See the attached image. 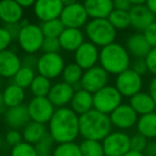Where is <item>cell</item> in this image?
<instances>
[{
    "label": "cell",
    "instance_id": "cell-22",
    "mask_svg": "<svg viewBox=\"0 0 156 156\" xmlns=\"http://www.w3.org/2000/svg\"><path fill=\"white\" fill-rule=\"evenodd\" d=\"M70 108L78 116L90 112L93 109V94L82 88L76 89L70 103Z\"/></svg>",
    "mask_w": 156,
    "mask_h": 156
},
{
    "label": "cell",
    "instance_id": "cell-43",
    "mask_svg": "<svg viewBox=\"0 0 156 156\" xmlns=\"http://www.w3.org/2000/svg\"><path fill=\"white\" fill-rule=\"evenodd\" d=\"M131 69H133L136 73H138L141 76H143L146 72H149L148 66H146V63L144 58H136V60L131 64Z\"/></svg>",
    "mask_w": 156,
    "mask_h": 156
},
{
    "label": "cell",
    "instance_id": "cell-18",
    "mask_svg": "<svg viewBox=\"0 0 156 156\" xmlns=\"http://www.w3.org/2000/svg\"><path fill=\"white\" fill-rule=\"evenodd\" d=\"M128 13L131 18V26L139 31H144L149 26L156 21V16L146 8V4L133 5Z\"/></svg>",
    "mask_w": 156,
    "mask_h": 156
},
{
    "label": "cell",
    "instance_id": "cell-16",
    "mask_svg": "<svg viewBox=\"0 0 156 156\" xmlns=\"http://www.w3.org/2000/svg\"><path fill=\"white\" fill-rule=\"evenodd\" d=\"M63 8L61 0H36L33 5L34 14L42 23L60 18Z\"/></svg>",
    "mask_w": 156,
    "mask_h": 156
},
{
    "label": "cell",
    "instance_id": "cell-13",
    "mask_svg": "<svg viewBox=\"0 0 156 156\" xmlns=\"http://www.w3.org/2000/svg\"><path fill=\"white\" fill-rule=\"evenodd\" d=\"M87 11L85 6L80 2L72 4L69 6H64L62 13L60 15V20L62 21L65 28H73V29H80L81 27L88 23Z\"/></svg>",
    "mask_w": 156,
    "mask_h": 156
},
{
    "label": "cell",
    "instance_id": "cell-57",
    "mask_svg": "<svg viewBox=\"0 0 156 156\" xmlns=\"http://www.w3.org/2000/svg\"><path fill=\"white\" fill-rule=\"evenodd\" d=\"M0 122H1V113H0Z\"/></svg>",
    "mask_w": 156,
    "mask_h": 156
},
{
    "label": "cell",
    "instance_id": "cell-30",
    "mask_svg": "<svg viewBox=\"0 0 156 156\" xmlns=\"http://www.w3.org/2000/svg\"><path fill=\"white\" fill-rule=\"evenodd\" d=\"M36 76V74L34 71V68L28 67V66H21V69L13 76V83L17 86L21 87L23 89L29 88Z\"/></svg>",
    "mask_w": 156,
    "mask_h": 156
},
{
    "label": "cell",
    "instance_id": "cell-38",
    "mask_svg": "<svg viewBox=\"0 0 156 156\" xmlns=\"http://www.w3.org/2000/svg\"><path fill=\"white\" fill-rule=\"evenodd\" d=\"M149 141L150 140L146 137H144L143 135H141V134H134L133 136H131V150L142 153L144 151V149L146 148V146H148Z\"/></svg>",
    "mask_w": 156,
    "mask_h": 156
},
{
    "label": "cell",
    "instance_id": "cell-11",
    "mask_svg": "<svg viewBox=\"0 0 156 156\" xmlns=\"http://www.w3.org/2000/svg\"><path fill=\"white\" fill-rule=\"evenodd\" d=\"M109 74L101 66H94L88 70H85L80 80V88L95 94L100 89L108 85Z\"/></svg>",
    "mask_w": 156,
    "mask_h": 156
},
{
    "label": "cell",
    "instance_id": "cell-33",
    "mask_svg": "<svg viewBox=\"0 0 156 156\" xmlns=\"http://www.w3.org/2000/svg\"><path fill=\"white\" fill-rule=\"evenodd\" d=\"M107 19L116 30H124L131 27L129 13L126 12V11H120L113 9V11L110 13Z\"/></svg>",
    "mask_w": 156,
    "mask_h": 156
},
{
    "label": "cell",
    "instance_id": "cell-56",
    "mask_svg": "<svg viewBox=\"0 0 156 156\" xmlns=\"http://www.w3.org/2000/svg\"><path fill=\"white\" fill-rule=\"evenodd\" d=\"M1 89H2V82H1V78H0V93H1Z\"/></svg>",
    "mask_w": 156,
    "mask_h": 156
},
{
    "label": "cell",
    "instance_id": "cell-48",
    "mask_svg": "<svg viewBox=\"0 0 156 156\" xmlns=\"http://www.w3.org/2000/svg\"><path fill=\"white\" fill-rule=\"evenodd\" d=\"M149 94L152 97V99L154 100L155 104H156V76L152 79L149 83Z\"/></svg>",
    "mask_w": 156,
    "mask_h": 156
},
{
    "label": "cell",
    "instance_id": "cell-12",
    "mask_svg": "<svg viewBox=\"0 0 156 156\" xmlns=\"http://www.w3.org/2000/svg\"><path fill=\"white\" fill-rule=\"evenodd\" d=\"M109 118L112 126L124 132L136 126L139 116L128 103H122L109 115Z\"/></svg>",
    "mask_w": 156,
    "mask_h": 156
},
{
    "label": "cell",
    "instance_id": "cell-29",
    "mask_svg": "<svg viewBox=\"0 0 156 156\" xmlns=\"http://www.w3.org/2000/svg\"><path fill=\"white\" fill-rule=\"evenodd\" d=\"M82 74H83V70L74 62V63H69L64 66V69H63L61 76H62L63 82L72 85L75 88L76 85L80 86V80L82 78Z\"/></svg>",
    "mask_w": 156,
    "mask_h": 156
},
{
    "label": "cell",
    "instance_id": "cell-19",
    "mask_svg": "<svg viewBox=\"0 0 156 156\" xmlns=\"http://www.w3.org/2000/svg\"><path fill=\"white\" fill-rule=\"evenodd\" d=\"M21 67V58L13 50L0 52V78L13 79Z\"/></svg>",
    "mask_w": 156,
    "mask_h": 156
},
{
    "label": "cell",
    "instance_id": "cell-46",
    "mask_svg": "<svg viewBox=\"0 0 156 156\" xmlns=\"http://www.w3.org/2000/svg\"><path fill=\"white\" fill-rule=\"evenodd\" d=\"M112 3L115 10L126 11V12H128L131 6H133L128 0H112Z\"/></svg>",
    "mask_w": 156,
    "mask_h": 156
},
{
    "label": "cell",
    "instance_id": "cell-60",
    "mask_svg": "<svg viewBox=\"0 0 156 156\" xmlns=\"http://www.w3.org/2000/svg\"><path fill=\"white\" fill-rule=\"evenodd\" d=\"M0 1H1V0H0Z\"/></svg>",
    "mask_w": 156,
    "mask_h": 156
},
{
    "label": "cell",
    "instance_id": "cell-62",
    "mask_svg": "<svg viewBox=\"0 0 156 156\" xmlns=\"http://www.w3.org/2000/svg\"><path fill=\"white\" fill-rule=\"evenodd\" d=\"M0 156H1V155H0Z\"/></svg>",
    "mask_w": 156,
    "mask_h": 156
},
{
    "label": "cell",
    "instance_id": "cell-27",
    "mask_svg": "<svg viewBox=\"0 0 156 156\" xmlns=\"http://www.w3.org/2000/svg\"><path fill=\"white\" fill-rule=\"evenodd\" d=\"M48 133L46 124L39 123L36 121H30L21 129L23 141H26L30 144H36L41 138H43Z\"/></svg>",
    "mask_w": 156,
    "mask_h": 156
},
{
    "label": "cell",
    "instance_id": "cell-2",
    "mask_svg": "<svg viewBox=\"0 0 156 156\" xmlns=\"http://www.w3.org/2000/svg\"><path fill=\"white\" fill-rule=\"evenodd\" d=\"M111 131L112 124L108 115L93 108L79 116V136L83 139L103 141Z\"/></svg>",
    "mask_w": 156,
    "mask_h": 156
},
{
    "label": "cell",
    "instance_id": "cell-51",
    "mask_svg": "<svg viewBox=\"0 0 156 156\" xmlns=\"http://www.w3.org/2000/svg\"><path fill=\"white\" fill-rule=\"evenodd\" d=\"M123 156H144V155H143V153H141V152H137V151L129 150L126 154H124Z\"/></svg>",
    "mask_w": 156,
    "mask_h": 156
},
{
    "label": "cell",
    "instance_id": "cell-36",
    "mask_svg": "<svg viewBox=\"0 0 156 156\" xmlns=\"http://www.w3.org/2000/svg\"><path fill=\"white\" fill-rule=\"evenodd\" d=\"M57 144L55 141V139L51 137L49 133H47L43 138L39 140L34 147H36V153L39 156H47V155H52L55 148H56Z\"/></svg>",
    "mask_w": 156,
    "mask_h": 156
},
{
    "label": "cell",
    "instance_id": "cell-61",
    "mask_svg": "<svg viewBox=\"0 0 156 156\" xmlns=\"http://www.w3.org/2000/svg\"><path fill=\"white\" fill-rule=\"evenodd\" d=\"M105 156H106V155H105Z\"/></svg>",
    "mask_w": 156,
    "mask_h": 156
},
{
    "label": "cell",
    "instance_id": "cell-39",
    "mask_svg": "<svg viewBox=\"0 0 156 156\" xmlns=\"http://www.w3.org/2000/svg\"><path fill=\"white\" fill-rule=\"evenodd\" d=\"M3 140L9 147L13 148V147H15L16 144H21V142L23 141V135H21V131L9 129L8 131H6V135H4Z\"/></svg>",
    "mask_w": 156,
    "mask_h": 156
},
{
    "label": "cell",
    "instance_id": "cell-23",
    "mask_svg": "<svg viewBox=\"0 0 156 156\" xmlns=\"http://www.w3.org/2000/svg\"><path fill=\"white\" fill-rule=\"evenodd\" d=\"M83 41H85V36L80 29L65 28L59 36L61 49L70 52H75L82 45Z\"/></svg>",
    "mask_w": 156,
    "mask_h": 156
},
{
    "label": "cell",
    "instance_id": "cell-1",
    "mask_svg": "<svg viewBox=\"0 0 156 156\" xmlns=\"http://www.w3.org/2000/svg\"><path fill=\"white\" fill-rule=\"evenodd\" d=\"M47 129L56 144L76 141L79 136V116L70 106L56 108Z\"/></svg>",
    "mask_w": 156,
    "mask_h": 156
},
{
    "label": "cell",
    "instance_id": "cell-8",
    "mask_svg": "<svg viewBox=\"0 0 156 156\" xmlns=\"http://www.w3.org/2000/svg\"><path fill=\"white\" fill-rule=\"evenodd\" d=\"M143 86V79L141 76L136 73L133 69L128 68L121 72L116 78L115 87L125 98H131L136 94L140 93Z\"/></svg>",
    "mask_w": 156,
    "mask_h": 156
},
{
    "label": "cell",
    "instance_id": "cell-17",
    "mask_svg": "<svg viewBox=\"0 0 156 156\" xmlns=\"http://www.w3.org/2000/svg\"><path fill=\"white\" fill-rule=\"evenodd\" d=\"M3 120L9 129H18V131H21L31 121L27 106L25 104L6 108V111L3 112Z\"/></svg>",
    "mask_w": 156,
    "mask_h": 156
},
{
    "label": "cell",
    "instance_id": "cell-4",
    "mask_svg": "<svg viewBox=\"0 0 156 156\" xmlns=\"http://www.w3.org/2000/svg\"><path fill=\"white\" fill-rule=\"evenodd\" d=\"M86 34L89 41L96 47H106L115 43L117 30L108 19H92L86 26Z\"/></svg>",
    "mask_w": 156,
    "mask_h": 156
},
{
    "label": "cell",
    "instance_id": "cell-9",
    "mask_svg": "<svg viewBox=\"0 0 156 156\" xmlns=\"http://www.w3.org/2000/svg\"><path fill=\"white\" fill-rule=\"evenodd\" d=\"M64 60L59 53H43L36 61V71L40 76L52 80L62 74Z\"/></svg>",
    "mask_w": 156,
    "mask_h": 156
},
{
    "label": "cell",
    "instance_id": "cell-34",
    "mask_svg": "<svg viewBox=\"0 0 156 156\" xmlns=\"http://www.w3.org/2000/svg\"><path fill=\"white\" fill-rule=\"evenodd\" d=\"M40 27H41V30L44 34V37H51V38H59L61 33L65 29L60 18L42 23Z\"/></svg>",
    "mask_w": 156,
    "mask_h": 156
},
{
    "label": "cell",
    "instance_id": "cell-5",
    "mask_svg": "<svg viewBox=\"0 0 156 156\" xmlns=\"http://www.w3.org/2000/svg\"><path fill=\"white\" fill-rule=\"evenodd\" d=\"M123 97L115 87V85H107L93 94V108L105 115H110L113 111L122 104Z\"/></svg>",
    "mask_w": 156,
    "mask_h": 156
},
{
    "label": "cell",
    "instance_id": "cell-55",
    "mask_svg": "<svg viewBox=\"0 0 156 156\" xmlns=\"http://www.w3.org/2000/svg\"><path fill=\"white\" fill-rule=\"evenodd\" d=\"M3 141H4V140H3V136L0 134V148H1L2 144H3Z\"/></svg>",
    "mask_w": 156,
    "mask_h": 156
},
{
    "label": "cell",
    "instance_id": "cell-7",
    "mask_svg": "<svg viewBox=\"0 0 156 156\" xmlns=\"http://www.w3.org/2000/svg\"><path fill=\"white\" fill-rule=\"evenodd\" d=\"M106 156H123L131 150V136L123 131H111L102 141Z\"/></svg>",
    "mask_w": 156,
    "mask_h": 156
},
{
    "label": "cell",
    "instance_id": "cell-24",
    "mask_svg": "<svg viewBox=\"0 0 156 156\" xmlns=\"http://www.w3.org/2000/svg\"><path fill=\"white\" fill-rule=\"evenodd\" d=\"M151 49L152 48L142 33H135L127 38L126 50L128 51L129 55H133L134 58H146Z\"/></svg>",
    "mask_w": 156,
    "mask_h": 156
},
{
    "label": "cell",
    "instance_id": "cell-58",
    "mask_svg": "<svg viewBox=\"0 0 156 156\" xmlns=\"http://www.w3.org/2000/svg\"><path fill=\"white\" fill-rule=\"evenodd\" d=\"M80 1H86V0H80Z\"/></svg>",
    "mask_w": 156,
    "mask_h": 156
},
{
    "label": "cell",
    "instance_id": "cell-47",
    "mask_svg": "<svg viewBox=\"0 0 156 156\" xmlns=\"http://www.w3.org/2000/svg\"><path fill=\"white\" fill-rule=\"evenodd\" d=\"M142 153L144 156H156V140H150Z\"/></svg>",
    "mask_w": 156,
    "mask_h": 156
},
{
    "label": "cell",
    "instance_id": "cell-44",
    "mask_svg": "<svg viewBox=\"0 0 156 156\" xmlns=\"http://www.w3.org/2000/svg\"><path fill=\"white\" fill-rule=\"evenodd\" d=\"M146 63L148 66L149 72L156 76V48H152L151 51L149 52V54L146 56Z\"/></svg>",
    "mask_w": 156,
    "mask_h": 156
},
{
    "label": "cell",
    "instance_id": "cell-10",
    "mask_svg": "<svg viewBox=\"0 0 156 156\" xmlns=\"http://www.w3.org/2000/svg\"><path fill=\"white\" fill-rule=\"evenodd\" d=\"M26 106L30 120L43 124H48L56 111L47 97H33Z\"/></svg>",
    "mask_w": 156,
    "mask_h": 156
},
{
    "label": "cell",
    "instance_id": "cell-49",
    "mask_svg": "<svg viewBox=\"0 0 156 156\" xmlns=\"http://www.w3.org/2000/svg\"><path fill=\"white\" fill-rule=\"evenodd\" d=\"M19 5L23 9L25 8H30V6H33L34 3H36V0H15Z\"/></svg>",
    "mask_w": 156,
    "mask_h": 156
},
{
    "label": "cell",
    "instance_id": "cell-31",
    "mask_svg": "<svg viewBox=\"0 0 156 156\" xmlns=\"http://www.w3.org/2000/svg\"><path fill=\"white\" fill-rule=\"evenodd\" d=\"M51 86L52 84L49 79L36 74L29 88L33 97H47Z\"/></svg>",
    "mask_w": 156,
    "mask_h": 156
},
{
    "label": "cell",
    "instance_id": "cell-28",
    "mask_svg": "<svg viewBox=\"0 0 156 156\" xmlns=\"http://www.w3.org/2000/svg\"><path fill=\"white\" fill-rule=\"evenodd\" d=\"M137 133L143 135L149 140L156 138V112L139 116L136 124Z\"/></svg>",
    "mask_w": 156,
    "mask_h": 156
},
{
    "label": "cell",
    "instance_id": "cell-40",
    "mask_svg": "<svg viewBox=\"0 0 156 156\" xmlns=\"http://www.w3.org/2000/svg\"><path fill=\"white\" fill-rule=\"evenodd\" d=\"M61 49L59 38H51V37H45L42 45V51L44 53H58Z\"/></svg>",
    "mask_w": 156,
    "mask_h": 156
},
{
    "label": "cell",
    "instance_id": "cell-41",
    "mask_svg": "<svg viewBox=\"0 0 156 156\" xmlns=\"http://www.w3.org/2000/svg\"><path fill=\"white\" fill-rule=\"evenodd\" d=\"M142 34L146 37L151 48H156V21L149 26L144 31H142Z\"/></svg>",
    "mask_w": 156,
    "mask_h": 156
},
{
    "label": "cell",
    "instance_id": "cell-52",
    "mask_svg": "<svg viewBox=\"0 0 156 156\" xmlns=\"http://www.w3.org/2000/svg\"><path fill=\"white\" fill-rule=\"evenodd\" d=\"M131 2V5H142V4H146V0H128Z\"/></svg>",
    "mask_w": 156,
    "mask_h": 156
},
{
    "label": "cell",
    "instance_id": "cell-14",
    "mask_svg": "<svg viewBox=\"0 0 156 156\" xmlns=\"http://www.w3.org/2000/svg\"><path fill=\"white\" fill-rule=\"evenodd\" d=\"M75 63L85 71L96 66L100 58L97 47L91 41H83V44L74 52Z\"/></svg>",
    "mask_w": 156,
    "mask_h": 156
},
{
    "label": "cell",
    "instance_id": "cell-45",
    "mask_svg": "<svg viewBox=\"0 0 156 156\" xmlns=\"http://www.w3.org/2000/svg\"><path fill=\"white\" fill-rule=\"evenodd\" d=\"M4 28H6V31L10 33L11 37H12L13 41H14V39H17V37H18L19 32H21V23H9V25L4 26Z\"/></svg>",
    "mask_w": 156,
    "mask_h": 156
},
{
    "label": "cell",
    "instance_id": "cell-59",
    "mask_svg": "<svg viewBox=\"0 0 156 156\" xmlns=\"http://www.w3.org/2000/svg\"><path fill=\"white\" fill-rule=\"evenodd\" d=\"M47 156H52V155H47Z\"/></svg>",
    "mask_w": 156,
    "mask_h": 156
},
{
    "label": "cell",
    "instance_id": "cell-25",
    "mask_svg": "<svg viewBox=\"0 0 156 156\" xmlns=\"http://www.w3.org/2000/svg\"><path fill=\"white\" fill-rule=\"evenodd\" d=\"M128 104L137 113L138 116H143L156 112V104L154 100L149 93H146V91H140L129 98Z\"/></svg>",
    "mask_w": 156,
    "mask_h": 156
},
{
    "label": "cell",
    "instance_id": "cell-3",
    "mask_svg": "<svg viewBox=\"0 0 156 156\" xmlns=\"http://www.w3.org/2000/svg\"><path fill=\"white\" fill-rule=\"evenodd\" d=\"M98 62L101 67L108 74L118 76L121 72L131 68V55L126 48L118 43L103 47L100 51Z\"/></svg>",
    "mask_w": 156,
    "mask_h": 156
},
{
    "label": "cell",
    "instance_id": "cell-26",
    "mask_svg": "<svg viewBox=\"0 0 156 156\" xmlns=\"http://www.w3.org/2000/svg\"><path fill=\"white\" fill-rule=\"evenodd\" d=\"M1 94H2V98H3L6 108L23 105L26 100L25 89L15 85L14 83H11V84L6 85L3 88V90L1 91Z\"/></svg>",
    "mask_w": 156,
    "mask_h": 156
},
{
    "label": "cell",
    "instance_id": "cell-20",
    "mask_svg": "<svg viewBox=\"0 0 156 156\" xmlns=\"http://www.w3.org/2000/svg\"><path fill=\"white\" fill-rule=\"evenodd\" d=\"M24 18V9L15 0L0 1V21L6 25L21 23Z\"/></svg>",
    "mask_w": 156,
    "mask_h": 156
},
{
    "label": "cell",
    "instance_id": "cell-50",
    "mask_svg": "<svg viewBox=\"0 0 156 156\" xmlns=\"http://www.w3.org/2000/svg\"><path fill=\"white\" fill-rule=\"evenodd\" d=\"M146 6L156 16V0H146Z\"/></svg>",
    "mask_w": 156,
    "mask_h": 156
},
{
    "label": "cell",
    "instance_id": "cell-54",
    "mask_svg": "<svg viewBox=\"0 0 156 156\" xmlns=\"http://www.w3.org/2000/svg\"><path fill=\"white\" fill-rule=\"evenodd\" d=\"M6 111V106H4V102H3V98H2V94L0 93V113L1 112Z\"/></svg>",
    "mask_w": 156,
    "mask_h": 156
},
{
    "label": "cell",
    "instance_id": "cell-35",
    "mask_svg": "<svg viewBox=\"0 0 156 156\" xmlns=\"http://www.w3.org/2000/svg\"><path fill=\"white\" fill-rule=\"evenodd\" d=\"M52 156H81L79 144L76 141L57 144Z\"/></svg>",
    "mask_w": 156,
    "mask_h": 156
},
{
    "label": "cell",
    "instance_id": "cell-32",
    "mask_svg": "<svg viewBox=\"0 0 156 156\" xmlns=\"http://www.w3.org/2000/svg\"><path fill=\"white\" fill-rule=\"evenodd\" d=\"M81 156H105L102 141L91 139H82L79 144Z\"/></svg>",
    "mask_w": 156,
    "mask_h": 156
},
{
    "label": "cell",
    "instance_id": "cell-6",
    "mask_svg": "<svg viewBox=\"0 0 156 156\" xmlns=\"http://www.w3.org/2000/svg\"><path fill=\"white\" fill-rule=\"evenodd\" d=\"M44 38L45 37L40 26L28 23L27 26L21 27L16 41L24 52L27 54H34L42 49Z\"/></svg>",
    "mask_w": 156,
    "mask_h": 156
},
{
    "label": "cell",
    "instance_id": "cell-42",
    "mask_svg": "<svg viewBox=\"0 0 156 156\" xmlns=\"http://www.w3.org/2000/svg\"><path fill=\"white\" fill-rule=\"evenodd\" d=\"M13 41L10 33L6 30L4 27H0V52L8 50Z\"/></svg>",
    "mask_w": 156,
    "mask_h": 156
},
{
    "label": "cell",
    "instance_id": "cell-21",
    "mask_svg": "<svg viewBox=\"0 0 156 156\" xmlns=\"http://www.w3.org/2000/svg\"><path fill=\"white\" fill-rule=\"evenodd\" d=\"M83 6L92 19H107L113 11L112 0H86Z\"/></svg>",
    "mask_w": 156,
    "mask_h": 156
},
{
    "label": "cell",
    "instance_id": "cell-15",
    "mask_svg": "<svg viewBox=\"0 0 156 156\" xmlns=\"http://www.w3.org/2000/svg\"><path fill=\"white\" fill-rule=\"evenodd\" d=\"M75 90L76 89L74 88V86L62 81V82L52 84L47 98L55 106V108L67 107V105H70L71 103Z\"/></svg>",
    "mask_w": 156,
    "mask_h": 156
},
{
    "label": "cell",
    "instance_id": "cell-37",
    "mask_svg": "<svg viewBox=\"0 0 156 156\" xmlns=\"http://www.w3.org/2000/svg\"><path fill=\"white\" fill-rule=\"evenodd\" d=\"M10 156H39L36 153V147L26 141H21V144H16L11 148Z\"/></svg>",
    "mask_w": 156,
    "mask_h": 156
},
{
    "label": "cell",
    "instance_id": "cell-53",
    "mask_svg": "<svg viewBox=\"0 0 156 156\" xmlns=\"http://www.w3.org/2000/svg\"><path fill=\"white\" fill-rule=\"evenodd\" d=\"M78 2V0H61V3L63 4V6H69L72 5V4Z\"/></svg>",
    "mask_w": 156,
    "mask_h": 156
}]
</instances>
